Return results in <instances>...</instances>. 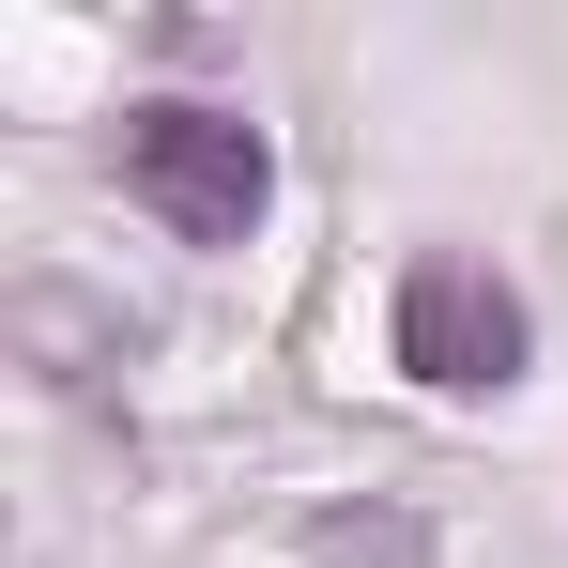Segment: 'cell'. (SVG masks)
Returning <instances> with one entry per match:
<instances>
[{
	"mask_svg": "<svg viewBox=\"0 0 568 568\" xmlns=\"http://www.w3.org/2000/svg\"><path fill=\"white\" fill-rule=\"evenodd\" d=\"M123 185H139V215H154L170 246H246L262 200H277V154H262L246 108L154 93V108H123Z\"/></svg>",
	"mask_w": 568,
	"mask_h": 568,
	"instance_id": "cell-1",
	"label": "cell"
},
{
	"mask_svg": "<svg viewBox=\"0 0 568 568\" xmlns=\"http://www.w3.org/2000/svg\"><path fill=\"white\" fill-rule=\"evenodd\" d=\"M384 338H399V369L430 384V399H491V384H523V354H538V307L491 277V262H462V246H415Z\"/></svg>",
	"mask_w": 568,
	"mask_h": 568,
	"instance_id": "cell-2",
	"label": "cell"
}]
</instances>
